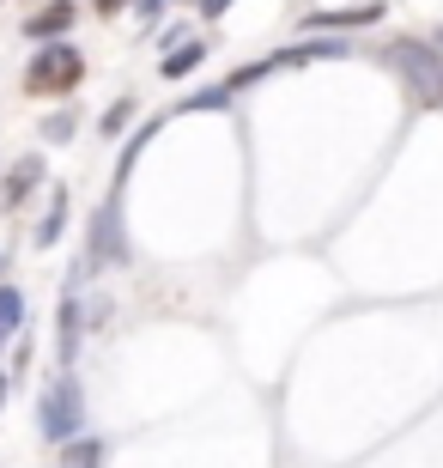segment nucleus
<instances>
[{"mask_svg": "<svg viewBox=\"0 0 443 468\" xmlns=\"http://www.w3.org/2000/svg\"><path fill=\"white\" fill-rule=\"evenodd\" d=\"M225 6H231V0H201V13H206V18H219Z\"/></svg>", "mask_w": 443, "mask_h": 468, "instance_id": "12", "label": "nucleus"}, {"mask_svg": "<svg viewBox=\"0 0 443 468\" xmlns=\"http://www.w3.org/2000/svg\"><path fill=\"white\" fill-rule=\"evenodd\" d=\"M201 43H195V37H188V49H176V55H164V80H183V73H195L201 68Z\"/></svg>", "mask_w": 443, "mask_h": 468, "instance_id": "9", "label": "nucleus"}, {"mask_svg": "<svg viewBox=\"0 0 443 468\" xmlns=\"http://www.w3.org/2000/svg\"><path fill=\"white\" fill-rule=\"evenodd\" d=\"M43 134H49V140H68L73 134V116H49V128H43Z\"/></svg>", "mask_w": 443, "mask_h": 468, "instance_id": "11", "label": "nucleus"}, {"mask_svg": "<svg viewBox=\"0 0 443 468\" xmlns=\"http://www.w3.org/2000/svg\"><path fill=\"white\" fill-rule=\"evenodd\" d=\"M134 6H140L146 18H158V6H164V0H134Z\"/></svg>", "mask_w": 443, "mask_h": 468, "instance_id": "13", "label": "nucleus"}, {"mask_svg": "<svg viewBox=\"0 0 443 468\" xmlns=\"http://www.w3.org/2000/svg\"><path fill=\"white\" fill-rule=\"evenodd\" d=\"M79 73H86L79 49H73V43H49V49H37V61L25 68V86H31L37 98H55V91L79 86Z\"/></svg>", "mask_w": 443, "mask_h": 468, "instance_id": "3", "label": "nucleus"}, {"mask_svg": "<svg viewBox=\"0 0 443 468\" xmlns=\"http://www.w3.org/2000/svg\"><path fill=\"white\" fill-rule=\"evenodd\" d=\"M37 426H43V438H55V444L86 438V432H79V426H86V396H79V383L55 378L49 389L37 396Z\"/></svg>", "mask_w": 443, "mask_h": 468, "instance_id": "2", "label": "nucleus"}, {"mask_svg": "<svg viewBox=\"0 0 443 468\" xmlns=\"http://www.w3.org/2000/svg\"><path fill=\"white\" fill-rule=\"evenodd\" d=\"M61 219H68V195L49 189V219L37 226V243H55V238H61Z\"/></svg>", "mask_w": 443, "mask_h": 468, "instance_id": "10", "label": "nucleus"}, {"mask_svg": "<svg viewBox=\"0 0 443 468\" xmlns=\"http://www.w3.org/2000/svg\"><path fill=\"white\" fill-rule=\"evenodd\" d=\"M61 468H103V444L98 438H73L68 456H61Z\"/></svg>", "mask_w": 443, "mask_h": 468, "instance_id": "8", "label": "nucleus"}, {"mask_svg": "<svg viewBox=\"0 0 443 468\" xmlns=\"http://www.w3.org/2000/svg\"><path fill=\"white\" fill-rule=\"evenodd\" d=\"M371 18H383V0H364V6H341V13H316L310 25H334V31H346V25H371Z\"/></svg>", "mask_w": 443, "mask_h": 468, "instance_id": "7", "label": "nucleus"}, {"mask_svg": "<svg viewBox=\"0 0 443 468\" xmlns=\"http://www.w3.org/2000/svg\"><path fill=\"white\" fill-rule=\"evenodd\" d=\"M116 256H121L116 201H103V207H98V226H91V250H86V261H91V268H103V261H116Z\"/></svg>", "mask_w": 443, "mask_h": 468, "instance_id": "4", "label": "nucleus"}, {"mask_svg": "<svg viewBox=\"0 0 443 468\" xmlns=\"http://www.w3.org/2000/svg\"><path fill=\"white\" fill-rule=\"evenodd\" d=\"M0 408H6V378H0Z\"/></svg>", "mask_w": 443, "mask_h": 468, "instance_id": "14", "label": "nucleus"}, {"mask_svg": "<svg viewBox=\"0 0 443 468\" xmlns=\"http://www.w3.org/2000/svg\"><path fill=\"white\" fill-rule=\"evenodd\" d=\"M383 61L401 73V86H407V98L419 110L443 104V55L438 49H426V43H389V49H383Z\"/></svg>", "mask_w": 443, "mask_h": 468, "instance_id": "1", "label": "nucleus"}, {"mask_svg": "<svg viewBox=\"0 0 443 468\" xmlns=\"http://www.w3.org/2000/svg\"><path fill=\"white\" fill-rule=\"evenodd\" d=\"M68 25H73V0H49L43 13H31V18H25V31H31L37 43H43V37H61Z\"/></svg>", "mask_w": 443, "mask_h": 468, "instance_id": "5", "label": "nucleus"}, {"mask_svg": "<svg viewBox=\"0 0 443 468\" xmlns=\"http://www.w3.org/2000/svg\"><path fill=\"white\" fill-rule=\"evenodd\" d=\"M37 176H43V158H18V165H13V176H6V195H0V201H6V207H18V201L31 195V183H37Z\"/></svg>", "mask_w": 443, "mask_h": 468, "instance_id": "6", "label": "nucleus"}]
</instances>
